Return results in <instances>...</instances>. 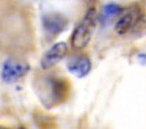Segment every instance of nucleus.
Returning <instances> with one entry per match:
<instances>
[{
	"instance_id": "obj_2",
	"label": "nucleus",
	"mask_w": 146,
	"mask_h": 129,
	"mask_svg": "<svg viewBox=\"0 0 146 129\" xmlns=\"http://www.w3.org/2000/svg\"><path fill=\"white\" fill-rule=\"evenodd\" d=\"M143 17V11L138 5H132L124 9L115 23V32L117 34H125L132 30Z\"/></svg>"
},
{
	"instance_id": "obj_4",
	"label": "nucleus",
	"mask_w": 146,
	"mask_h": 129,
	"mask_svg": "<svg viewBox=\"0 0 146 129\" xmlns=\"http://www.w3.org/2000/svg\"><path fill=\"white\" fill-rule=\"evenodd\" d=\"M47 88H43L41 91L44 92V97L42 98L43 102H51V104H56L62 102L65 98V92L67 91L66 81L63 79H49L46 81Z\"/></svg>"
},
{
	"instance_id": "obj_7",
	"label": "nucleus",
	"mask_w": 146,
	"mask_h": 129,
	"mask_svg": "<svg viewBox=\"0 0 146 129\" xmlns=\"http://www.w3.org/2000/svg\"><path fill=\"white\" fill-rule=\"evenodd\" d=\"M67 68H68V71L71 73L75 74L79 78H82V76H86L90 72V70H91V62L84 55L76 56V57L71 58L67 62Z\"/></svg>"
},
{
	"instance_id": "obj_6",
	"label": "nucleus",
	"mask_w": 146,
	"mask_h": 129,
	"mask_svg": "<svg viewBox=\"0 0 146 129\" xmlns=\"http://www.w3.org/2000/svg\"><path fill=\"white\" fill-rule=\"evenodd\" d=\"M43 27L44 30L50 34H57L65 30L67 25V19L65 16L58 14V13H51L47 14L42 18Z\"/></svg>"
},
{
	"instance_id": "obj_1",
	"label": "nucleus",
	"mask_w": 146,
	"mask_h": 129,
	"mask_svg": "<svg viewBox=\"0 0 146 129\" xmlns=\"http://www.w3.org/2000/svg\"><path fill=\"white\" fill-rule=\"evenodd\" d=\"M95 17H96V9L95 7H90L84 16V18L78 24L73 34H72V46L75 49L84 48L90 38L91 33L95 27Z\"/></svg>"
},
{
	"instance_id": "obj_5",
	"label": "nucleus",
	"mask_w": 146,
	"mask_h": 129,
	"mask_svg": "<svg viewBox=\"0 0 146 129\" xmlns=\"http://www.w3.org/2000/svg\"><path fill=\"white\" fill-rule=\"evenodd\" d=\"M66 54H67V46L65 42L55 43L43 54L41 58V67L43 70H48L52 67L59 61H62Z\"/></svg>"
},
{
	"instance_id": "obj_8",
	"label": "nucleus",
	"mask_w": 146,
	"mask_h": 129,
	"mask_svg": "<svg viewBox=\"0 0 146 129\" xmlns=\"http://www.w3.org/2000/svg\"><path fill=\"white\" fill-rule=\"evenodd\" d=\"M121 13V8L115 3H108L103 9V19H111Z\"/></svg>"
},
{
	"instance_id": "obj_3",
	"label": "nucleus",
	"mask_w": 146,
	"mask_h": 129,
	"mask_svg": "<svg viewBox=\"0 0 146 129\" xmlns=\"http://www.w3.org/2000/svg\"><path fill=\"white\" fill-rule=\"evenodd\" d=\"M29 70H30L29 63L10 57V58L6 59V62L2 65L1 78L5 82L11 83V82L18 80L19 78L24 76L29 72Z\"/></svg>"
},
{
	"instance_id": "obj_9",
	"label": "nucleus",
	"mask_w": 146,
	"mask_h": 129,
	"mask_svg": "<svg viewBox=\"0 0 146 129\" xmlns=\"http://www.w3.org/2000/svg\"><path fill=\"white\" fill-rule=\"evenodd\" d=\"M138 58L143 65H146V54H138Z\"/></svg>"
}]
</instances>
